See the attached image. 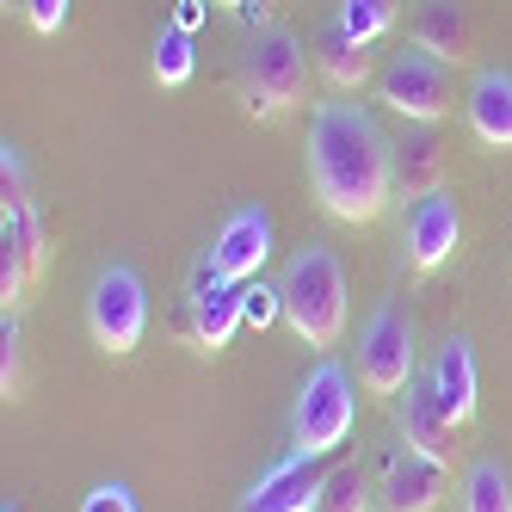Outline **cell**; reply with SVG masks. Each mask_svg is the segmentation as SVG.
<instances>
[{
  "instance_id": "6da1fadb",
  "label": "cell",
  "mask_w": 512,
  "mask_h": 512,
  "mask_svg": "<svg viewBox=\"0 0 512 512\" xmlns=\"http://www.w3.org/2000/svg\"><path fill=\"white\" fill-rule=\"evenodd\" d=\"M309 186L327 216L340 223H377L395 198V142L377 112L358 99H321L309 112Z\"/></svg>"
},
{
  "instance_id": "7a4b0ae2",
  "label": "cell",
  "mask_w": 512,
  "mask_h": 512,
  "mask_svg": "<svg viewBox=\"0 0 512 512\" xmlns=\"http://www.w3.org/2000/svg\"><path fill=\"white\" fill-rule=\"evenodd\" d=\"M278 290H284L290 334H297L309 352L340 346V334H346V266H340L334 247H327V241H303L297 253H290Z\"/></svg>"
},
{
  "instance_id": "3957f363",
  "label": "cell",
  "mask_w": 512,
  "mask_h": 512,
  "mask_svg": "<svg viewBox=\"0 0 512 512\" xmlns=\"http://www.w3.org/2000/svg\"><path fill=\"white\" fill-rule=\"evenodd\" d=\"M241 93H247V112L253 118H278L290 105L309 99V50L297 31L266 25L260 38L247 44L241 56Z\"/></svg>"
},
{
  "instance_id": "277c9868",
  "label": "cell",
  "mask_w": 512,
  "mask_h": 512,
  "mask_svg": "<svg viewBox=\"0 0 512 512\" xmlns=\"http://www.w3.org/2000/svg\"><path fill=\"white\" fill-rule=\"evenodd\" d=\"M358 426V395L352 377L340 371L334 358H321L309 383L297 389V408H290V451H309V457H334Z\"/></svg>"
},
{
  "instance_id": "5b68a950",
  "label": "cell",
  "mask_w": 512,
  "mask_h": 512,
  "mask_svg": "<svg viewBox=\"0 0 512 512\" xmlns=\"http://www.w3.org/2000/svg\"><path fill=\"white\" fill-rule=\"evenodd\" d=\"M87 327H93V346L99 352H136L142 334H149V284H142L136 266H105L87 290Z\"/></svg>"
},
{
  "instance_id": "8992f818",
  "label": "cell",
  "mask_w": 512,
  "mask_h": 512,
  "mask_svg": "<svg viewBox=\"0 0 512 512\" xmlns=\"http://www.w3.org/2000/svg\"><path fill=\"white\" fill-rule=\"evenodd\" d=\"M451 93H457V75L432 50H395L377 75V99L408 124H438L451 112Z\"/></svg>"
},
{
  "instance_id": "52a82bcc",
  "label": "cell",
  "mask_w": 512,
  "mask_h": 512,
  "mask_svg": "<svg viewBox=\"0 0 512 512\" xmlns=\"http://www.w3.org/2000/svg\"><path fill=\"white\" fill-rule=\"evenodd\" d=\"M358 383L371 395H401L414 383V321L401 315L395 303H383L358 334Z\"/></svg>"
},
{
  "instance_id": "ba28073f",
  "label": "cell",
  "mask_w": 512,
  "mask_h": 512,
  "mask_svg": "<svg viewBox=\"0 0 512 512\" xmlns=\"http://www.w3.org/2000/svg\"><path fill=\"white\" fill-rule=\"evenodd\" d=\"M204 260L223 272V278H235V284L266 278V266H272V216H266L260 204L229 210V223L216 229V241H210Z\"/></svg>"
},
{
  "instance_id": "9c48e42d",
  "label": "cell",
  "mask_w": 512,
  "mask_h": 512,
  "mask_svg": "<svg viewBox=\"0 0 512 512\" xmlns=\"http://www.w3.org/2000/svg\"><path fill=\"white\" fill-rule=\"evenodd\" d=\"M457 241H463V210H457V198H451L445 186L426 192V198H414L408 229H401L408 266H414V272H438V266L457 253Z\"/></svg>"
},
{
  "instance_id": "30bf717a",
  "label": "cell",
  "mask_w": 512,
  "mask_h": 512,
  "mask_svg": "<svg viewBox=\"0 0 512 512\" xmlns=\"http://www.w3.org/2000/svg\"><path fill=\"white\" fill-rule=\"evenodd\" d=\"M395 438L408 451L432 457V463H457V420L445 414V401L432 395V383H408L395 395Z\"/></svg>"
},
{
  "instance_id": "8fae6325",
  "label": "cell",
  "mask_w": 512,
  "mask_h": 512,
  "mask_svg": "<svg viewBox=\"0 0 512 512\" xmlns=\"http://www.w3.org/2000/svg\"><path fill=\"white\" fill-rule=\"evenodd\" d=\"M186 315H192L198 352H223V346L235 340V327H247V321H241V284L223 278V272L204 260V266L192 272V290H186Z\"/></svg>"
},
{
  "instance_id": "7c38bea8",
  "label": "cell",
  "mask_w": 512,
  "mask_h": 512,
  "mask_svg": "<svg viewBox=\"0 0 512 512\" xmlns=\"http://www.w3.org/2000/svg\"><path fill=\"white\" fill-rule=\"evenodd\" d=\"M321 482H327V469H315L309 451H290L241 494L235 512H315L321 506Z\"/></svg>"
},
{
  "instance_id": "4fadbf2b",
  "label": "cell",
  "mask_w": 512,
  "mask_h": 512,
  "mask_svg": "<svg viewBox=\"0 0 512 512\" xmlns=\"http://www.w3.org/2000/svg\"><path fill=\"white\" fill-rule=\"evenodd\" d=\"M445 475H451L445 463H432V457H420L408 445H395L389 463H383L377 500H383V512H432L438 500H445Z\"/></svg>"
},
{
  "instance_id": "5bb4252c",
  "label": "cell",
  "mask_w": 512,
  "mask_h": 512,
  "mask_svg": "<svg viewBox=\"0 0 512 512\" xmlns=\"http://www.w3.org/2000/svg\"><path fill=\"white\" fill-rule=\"evenodd\" d=\"M408 31H414V50H432L438 62H451V68H463L469 50H475V25L463 13V0H420Z\"/></svg>"
},
{
  "instance_id": "9a60e30c",
  "label": "cell",
  "mask_w": 512,
  "mask_h": 512,
  "mask_svg": "<svg viewBox=\"0 0 512 512\" xmlns=\"http://www.w3.org/2000/svg\"><path fill=\"white\" fill-rule=\"evenodd\" d=\"M432 395L445 401V414L457 420V426H469L475 420V401H482V377H475V352H469V340L463 334H451L445 346H438V358H432Z\"/></svg>"
},
{
  "instance_id": "2e32d148",
  "label": "cell",
  "mask_w": 512,
  "mask_h": 512,
  "mask_svg": "<svg viewBox=\"0 0 512 512\" xmlns=\"http://www.w3.org/2000/svg\"><path fill=\"white\" fill-rule=\"evenodd\" d=\"M469 136L482 149H512V68H482L469 81Z\"/></svg>"
},
{
  "instance_id": "e0dca14e",
  "label": "cell",
  "mask_w": 512,
  "mask_h": 512,
  "mask_svg": "<svg viewBox=\"0 0 512 512\" xmlns=\"http://www.w3.org/2000/svg\"><path fill=\"white\" fill-rule=\"evenodd\" d=\"M445 186V149H438L432 124H408L395 142V192L401 198H426Z\"/></svg>"
},
{
  "instance_id": "ac0fdd59",
  "label": "cell",
  "mask_w": 512,
  "mask_h": 512,
  "mask_svg": "<svg viewBox=\"0 0 512 512\" xmlns=\"http://www.w3.org/2000/svg\"><path fill=\"white\" fill-rule=\"evenodd\" d=\"M315 62H321V75L334 81L340 93H352V87H364V81H371V44H358L352 31L340 25V19L321 31V44H315Z\"/></svg>"
},
{
  "instance_id": "d6986e66",
  "label": "cell",
  "mask_w": 512,
  "mask_h": 512,
  "mask_svg": "<svg viewBox=\"0 0 512 512\" xmlns=\"http://www.w3.org/2000/svg\"><path fill=\"white\" fill-rule=\"evenodd\" d=\"M463 512H512V475H506V463H494V457L469 463V475H463Z\"/></svg>"
},
{
  "instance_id": "ffe728a7",
  "label": "cell",
  "mask_w": 512,
  "mask_h": 512,
  "mask_svg": "<svg viewBox=\"0 0 512 512\" xmlns=\"http://www.w3.org/2000/svg\"><path fill=\"white\" fill-rule=\"evenodd\" d=\"M198 75V50H192V31L186 25H167L155 38V81L161 87H186Z\"/></svg>"
},
{
  "instance_id": "44dd1931",
  "label": "cell",
  "mask_w": 512,
  "mask_h": 512,
  "mask_svg": "<svg viewBox=\"0 0 512 512\" xmlns=\"http://www.w3.org/2000/svg\"><path fill=\"white\" fill-rule=\"evenodd\" d=\"M315 512H371V475H364V463H340L327 469L321 482V506Z\"/></svg>"
},
{
  "instance_id": "7402d4cb",
  "label": "cell",
  "mask_w": 512,
  "mask_h": 512,
  "mask_svg": "<svg viewBox=\"0 0 512 512\" xmlns=\"http://www.w3.org/2000/svg\"><path fill=\"white\" fill-rule=\"evenodd\" d=\"M395 19H401V0H340V25L352 31L358 44H377V38H389V31H395Z\"/></svg>"
},
{
  "instance_id": "603a6c76",
  "label": "cell",
  "mask_w": 512,
  "mask_h": 512,
  "mask_svg": "<svg viewBox=\"0 0 512 512\" xmlns=\"http://www.w3.org/2000/svg\"><path fill=\"white\" fill-rule=\"evenodd\" d=\"M241 321H247V327H272V321H284V290L266 284V278L241 284Z\"/></svg>"
},
{
  "instance_id": "cb8c5ba5",
  "label": "cell",
  "mask_w": 512,
  "mask_h": 512,
  "mask_svg": "<svg viewBox=\"0 0 512 512\" xmlns=\"http://www.w3.org/2000/svg\"><path fill=\"white\" fill-rule=\"evenodd\" d=\"M19 346H25V340H19V315H7V321H0V395H7V401L25 389V364H19Z\"/></svg>"
},
{
  "instance_id": "d4e9b609",
  "label": "cell",
  "mask_w": 512,
  "mask_h": 512,
  "mask_svg": "<svg viewBox=\"0 0 512 512\" xmlns=\"http://www.w3.org/2000/svg\"><path fill=\"white\" fill-rule=\"evenodd\" d=\"M68 7H75V0H25V19H31V31L56 38V31L68 25Z\"/></svg>"
},
{
  "instance_id": "484cf974",
  "label": "cell",
  "mask_w": 512,
  "mask_h": 512,
  "mask_svg": "<svg viewBox=\"0 0 512 512\" xmlns=\"http://www.w3.org/2000/svg\"><path fill=\"white\" fill-rule=\"evenodd\" d=\"M81 512H136V500H130L124 482H99V488L81 500Z\"/></svg>"
},
{
  "instance_id": "4316f807",
  "label": "cell",
  "mask_w": 512,
  "mask_h": 512,
  "mask_svg": "<svg viewBox=\"0 0 512 512\" xmlns=\"http://www.w3.org/2000/svg\"><path fill=\"white\" fill-rule=\"evenodd\" d=\"M223 7H235V13H247V7H253V0H223Z\"/></svg>"
},
{
  "instance_id": "83f0119b",
  "label": "cell",
  "mask_w": 512,
  "mask_h": 512,
  "mask_svg": "<svg viewBox=\"0 0 512 512\" xmlns=\"http://www.w3.org/2000/svg\"><path fill=\"white\" fill-rule=\"evenodd\" d=\"M7 512H13V506H7Z\"/></svg>"
}]
</instances>
